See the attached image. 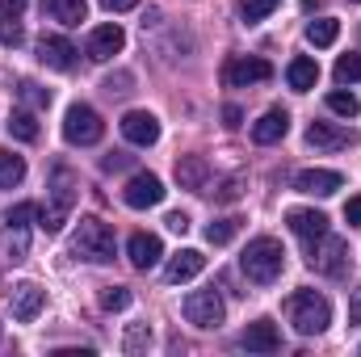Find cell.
Masks as SVG:
<instances>
[{"label":"cell","mask_w":361,"mask_h":357,"mask_svg":"<svg viewBox=\"0 0 361 357\" xmlns=\"http://www.w3.org/2000/svg\"><path fill=\"white\" fill-rule=\"evenodd\" d=\"M235 231H240V219H214V223L206 227V240H210V244H227Z\"/></svg>","instance_id":"27"},{"label":"cell","mask_w":361,"mask_h":357,"mask_svg":"<svg viewBox=\"0 0 361 357\" xmlns=\"http://www.w3.org/2000/svg\"><path fill=\"white\" fill-rule=\"evenodd\" d=\"M101 89L109 92V97H126V92H130V76H126V72H122V76H109Z\"/></svg>","instance_id":"35"},{"label":"cell","mask_w":361,"mask_h":357,"mask_svg":"<svg viewBox=\"0 0 361 357\" xmlns=\"http://www.w3.org/2000/svg\"><path fill=\"white\" fill-rule=\"evenodd\" d=\"M38 59L47 68H55V72H72L76 68V47L68 38H59V34H42L38 38Z\"/></svg>","instance_id":"12"},{"label":"cell","mask_w":361,"mask_h":357,"mask_svg":"<svg viewBox=\"0 0 361 357\" xmlns=\"http://www.w3.org/2000/svg\"><path fill=\"white\" fill-rule=\"evenodd\" d=\"M319 4H324V0H302V8H307V13H315Z\"/></svg>","instance_id":"44"},{"label":"cell","mask_w":361,"mask_h":357,"mask_svg":"<svg viewBox=\"0 0 361 357\" xmlns=\"http://www.w3.org/2000/svg\"><path fill=\"white\" fill-rule=\"evenodd\" d=\"M101 135H105V122H101V114H97L92 105L76 101V105L63 114V139H68L72 147H92Z\"/></svg>","instance_id":"4"},{"label":"cell","mask_w":361,"mask_h":357,"mask_svg":"<svg viewBox=\"0 0 361 357\" xmlns=\"http://www.w3.org/2000/svg\"><path fill=\"white\" fill-rule=\"evenodd\" d=\"M286 315H290L294 332H302V337H319V332L332 324V303H328L324 294H315V290H298V294H290Z\"/></svg>","instance_id":"1"},{"label":"cell","mask_w":361,"mask_h":357,"mask_svg":"<svg viewBox=\"0 0 361 357\" xmlns=\"http://www.w3.org/2000/svg\"><path fill=\"white\" fill-rule=\"evenodd\" d=\"M42 303H47V294H42L34 282H21V286H13V298H8V307H13V320H17V324H34V320H38V311H42Z\"/></svg>","instance_id":"14"},{"label":"cell","mask_w":361,"mask_h":357,"mask_svg":"<svg viewBox=\"0 0 361 357\" xmlns=\"http://www.w3.org/2000/svg\"><path fill=\"white\" fill-rule=\"evenodd\" d=\"M164 223H169V231H177V236H185V231H189V214H180V210H173Z\"/></svg>","instance_id":"38"},{"label":"cell","mask_w":361,"mask_h":357,"mask_svg":"<svg viewBox=\"0 0 361 357\" xmlns=\"http://www.w3.org/2000/svg\"><path fill=\"white\" fill-rule=\"evenodd\" d=\"M122 135H126V143H135V147H152V143L160 139V118L147 114V109H130V114L122 118Z\"/></svg>","instance_id":"11"},{"label":"cell","mask_w":361,"mask_h":357,"mask_svg":"<svg viewBox=\"0 0 361 357\" xmlns=\"http://www.w3.org/2000/svg\"><path fill=\"white\" fill-rule=\"evenodd\" d=\"M315 80H319V63L311 59V55H298V59H290V68H286V85L294 92H311L315 89Z\"/></svg>","instance_id":"20"},{"label":"cell","mask_w":361,"mask_h":357,"mask_svg":"<svg viewBox=\"0 0 361 357\" xmlns=\"http://www.w3.org/2000/svg\"><path fill=\"white\" fill-rule=\"evenodd\" d=\"M286 223L307 244H315L319 236H328V214H319V210H286Z\"/></svg>","instance_id":"19"},{"label":"cell","mask_w":361,"mask_h":357,"mask_svg":"<svg viewBox=\"0 0 361 357\" xmlns=\"http://www.w3.org/2000/svg\"><path fill=\"white\" fill-rule=\"evenodd\" d=\"M8 135H13V139H21V143H34V139H38V122H34V114L17 109V114L8 118Z\"/></svg>","instance_id":"26"},{"label":"cell","mask_w":361,"mask_h":357,"mask_svg":"<svg viewBox=\"0 0 361 357\" xmlns=\"http://www.w3.org/2000/svg\"><path fill=\"white\" fill-rule=\"evenodd\" d=\"M122 198H126V206H130V210L160 206V202H164V181L156 177V173H135V177L126 181Z\"/></svg>","instance_id":"9"},{"label":"cell","mask_w":361,"mask_h":357,"mask_svg":"<svg viewBox=\"0 0 361 357\" xmlns=\"http://www.w3.org/2000/svg\"><path fill=\"white\" fill-rule=\"evenodd\" d=\"M55 198H51V206L42 210V227H47V236H55L63 223H68V214H72V202H76V189H72V173L68 169H55Z\"/></svg>","instance_id":"6"},{"label":"cell","mask_w":361,"mask_h":357,"mask_svg":"<svg viewBox=\"0 0 361 357\" xmlns=\"http://www.w3.org/2000/svg\"><path fill=\"white\" fill-rule=\"evenodd\" d=\"M349 320L361 324V290H353V298H349Z\"/></svg>","instance_id":"42"},{"label":"cell","mask_w":361,"mask_h":357,"mask_svg":"<svg viewBox=\"0 0 361 357\" xmlns=\"http://www.w3.org/2000/svg\"><path fill=\"white\" fill-rule=\"evenodd\" d=\"M336 38H341V21H332V17H319V21L307 25V42L311 47H332Z\"/></svg>","instance_id":"24"},{"label":"cell","mask_w":361,"mask_h":357,"mask_svg":"<svg viewBox=\"0 0 361 357\" xmlns=\"http://www.w3.org/2000/svg\"><path fill=\"white\" fill-rule=\"evenodd\" d=\"M240 193H244V181H240V177H227L219 189H214V202H235Z\"/></svg>","instance_id":"33"},{"label":"cell","mask_w":361,"mask_h":357,"mask_svg":"<svg viewBox=\"0 0 361 357\" xmlns=\"http://www.w3.org/2000/svg\"><path fill=\"white\" fill-rule=\"evenodd\" d=\"M126 257H130L135 269H152L164 257V244H160V236H152V231H135V236L126 240Z\"/></svg>","instance_id":"17"},{"label":"cell","mask_w":361,"mask_h":357,"mask_svg":"<svg viewBox=\"0 0 361 357\" xmlns=\"http://www.w3.org/2000/svg\"><path fill=\"white\" fill-rule=\"evenodd\" d=\"M311 269L315 273H324V277H345L349 273V240H341V236H319L315 244H311Z\"/></svg>","instance_id":"5"},{"label":"cell","mask_w":361,"mask_h":357,"mask_svg":"<svg viewBox=\"0 0 361 357\" xmlns=\"http://www.w3.org/2000/svg\"><path fill=\"white\" fill-rule=\"evenodd\" d=\"M357 4H361V0H357Z\"/></svg>","instance_id":"45"},{"label":"cell","mask_w":361,"mask_h":357,"mask_svg":"<svg viewBox=\"0 0 361 357\" xmlns=\"http://www.w3.org/2000/svg\"><path fill=\"white\" fill-rule=\"evenodd\" d=\"M353 131H345V126H332V122H311L307 126V143L315 147V152H345V147H353Z\"/></svg>","instance_id":"13"},{"label":"cell","mask_w":361,"mask_h":357,"mask_svg":"<svg viewBox=\"0 0 361 357\" xmlns=\"http://www.w3.org/2000/svg\"><path fill=\"white\" fill-rule=\"evenodd\" d=\"M240 345H244L248 353H277V349H281V332H277L273 320H257V324L244 328Z\"/></svg>","instance_id":"16"},{"label":"cell","mask_w":361,"mask_h":357,"mask_svg":"<svg viewBox=\"0 0 361 357\" xmlns=\"http://www.w3.org/2000/svg\"><path fill=\"white\" fill-rule=\"evenodd\" d=\"M180 311H185V320H189L193 328H219V324H223V298H219L214 290H193V294L180 303Z\"/></svg>","instance_id":"8"},{"label":"cell","mask_w":361,"mask_h":357,"mask_svg":"<svg viewBox=\"0 0 361 357\" xmlns=\"http://www.w3.org/2000/svg\"><path fill=\"white\" fill-rule=\"evenodd\" d=\"M139 0H101V8H109V13H126V8H135Z\"/></svg>","instance_id":"40"},{"label":"cell","mask_w":361,"mask_h":357,"mask_svg":"<svg viewBox=\"0 0 361 357\" xmlns=\"http://www.w3.org/2000/svg\"><path fill=\"white\" fill-rule=\"evenodd\" d=\"M42 8H47L55 21H63V25H80V21H85V13H89V4H85V0H42Z\"/></svg>","instance_id":"23"},{"label":"cell","mask_w":361,"mask_h":357,"mask_svg":"<svg viewBox=\"0 0 361 357\" xmlns=\"http://www.w3.org/2000/svg\"><path fill=\"white\" fill-rule=\"evenodd\" d=\"M345 219H349V223H361V198H349V206H345Z\"/></svg>","instance_id":"41"},{"label":"cell","mask_w":361,"mask_h":357,"mask_svg":"<svg viewBox=\"0 0 361 357\" xmlns=\"http://www.w3.org/2000/svg\"><path fill=\"white\" fill-rule=\"evenodd\" d=\"M101 307H105V311H126V307H130V290H126V286L101 290Z\"/></svg>","instance_id":"30"},{"label":"cell","mask_w":361,"mask_h":357,"mask_svg":"<svg viewBox=\"0 0 361 357\" xmlns=\"http://www.w3.org/2000/svg\"><path fill=\"white\" fill-rule=\"evenodd\" d=\"M21 177H25V160L13 156L8 147H0V185L13 189V185H21Z\"/></svg>","instance_id":"25"},{"label":"cell","mask_w":361,"mask_h":357,"mask_svg":"<svg viewBox=\"0 0 361 357\" xmlns=\"http://www.w3.org/2000/svg\"><path fill=\"white\" fill-rule=\"evenodd\" d=\"M223 80H227L231 89L265 85V80H273V63L269 59H261V55H240V59H231V63L223 68Z\"/></svg>","instance_id":"7"},{"label":"cell","mask_w":361,"mask_h":357,"mask_svg":"<svg viewBox=\"0 0 361 357\" xmlns=\"http://www.w3.org/2000/svg\"><path fill=\"white\" fill-rule=\"evenodd\" d=\"M34 214H38V206H34V202H17V206L4 214V223H8V227H30V219H34Z\"/></svg>","instance_id":"32"},{"label":"cell","mask_w":361,"mask_h":357,"mask_svg":"<svg viewBox=\"0 0 361 357\" xmlns=\"http://www.w3.org/2000/svg\"><path fill=\"white\" fill-rule=\"evenodd\" d=\"M143 345H152V332H147V328H130V337H126V353H139Z\"/></svg>","instance_id":"34"},{"label":"cell","mask_w":361,"mask_h":357,"mask_svg":"<svg viewBox=\"0 0 361 357\" xmlns=\"http://www.w3.org/2000/svg\"><path fill=\"white\" fill-rule=\"evenodd\" d=\"M336 80H341V85L361 80V55H341V59H336Z\"/></svg>","instance_id":"31"},{"label":"cell","mask_w":361,"mask_h":357,"mask_svg":"<svg viewBox=\"0 0 361 357\" xmlns=\"http://www.w3.org/2000/svg\"><path fill=\"white\" fill-rule=\"evenodd\" d=\"M202 269H206V257H202L197 248H180L177 257H173V261L164 265V282H169V286H180V282H193V277H197Z\"/></svg>","instance_id":"18"},{"label":"cell","mask_w":361,"mask_h":357,"mask_svg":"<svg viewBox=\"0 0 361 357\" xmlns=\"http://www.w3.org/2000/svg\"><path fill=\"white\" fill-rule=\"evenodd\" d=\"M126 47V34H122V25H97L89 34V42H85V55H89L92 63H105V59H114L118 51Z\"/></svg>","instance_id":"10"},{"label":"cell","mask_w":361,"mask_h":357,"mask_svg":"<svg viewBox=\"0 0 361 357\" xmlns=\"http://www.w3.org/2000/svg\"><path fill=\"white\" fill-rule=\"evenodd\" d=\"M21 97H25L30 105H51V92H42V89H38V85H30V80L21 85Z\"/></svg>","instance_id":"36"},{"label":"cell","mask_w":361,"mask_h":357,"mask_svg":"<svg viewBox=\"0 0 361 357\" xmlns=\"http://www.w3.org/2000/svg\"><path fill=\"white\" fill-rule=\"evenodd\" d=\"M277 4H281V0H244V4H240V17H244V21H265Z\"/></svg>","instance_id":"29"},{"label":"cell","mask_w":361,"mask_h":357,"mask_svg":"<svg viewBox=\"0 0 361 357\" xmlns=\"http://www.w3.org/2000/svg\"><path fill=\"white\" fill-rule=\"evenodd\" d=\"M0 42H4V47H17V42H21L17 21H8V17H4V25H0Z\"/></svg>","instance_id":"37"},{"label":"cell","mask_w":361,"mask_h":357,"mask_svg":"<svg viewBox=\"0 0 361 357\" xmlns=\"http://www.w3.org/2000/svg\"><path fill=\"white\" fill-rule=\"evenodd\" d=\"M240 265H244V273H248V282H257V286H273L277 273H281V265H286V253H281V244H277L273 236H257V240L244 248Z\"/></svg>","instance_id":"2"},{"label":"cell","mask_w":361,"mask_h":357,"mask_svg":"<svg viewBox=\"0 0 361 357\" xmlns=\"http://www.w3.org/2000/svg\"><path fill=\"white\" fill-rule=\"evenodd\" d=\"M328 109L332 114H341V118H357V97L353 92H328Z\"/></svg>","instance_id":"28"},{"label":"cell","mask_w":361,"mask_h":357,"mask_svg":"<svg viewBox=\"0 0 361 357\" xmlns=\"http://www.w3.org/2000/svg\"><path fill=\"white\" fill-rule=\"evenodd\" d=\"M223 118H227V126H240V118H244V114H240L235 105H227V109H223Z\"/></svg>","instance_id":"43"},{"label":"cell","mask_w":361,"mask_h":357,"mask_svg":"<svg viewBox=\"0 0 361 357\" xmlns=\"http://www.w3.org/2000/svg\"><path fill=\"white\" fill-rule=\"evenodd\" d=\"M286 131H290V114L286 109H269L261 122H252V139L257 143H277V139H286Z\"/></svg>","instance_id":"21"},{"label":"cell","mask_w":361,"mask_h":357,"mask_svg":"<svg viewBox=\"0 0 361 357\" xmlns=\"http://www.w3.org/2000/svg\"><path fill=\"white\" fill-rule=\"evenodd\" d=\"M0 13H4L8 21H17V17L25 13V0H0Z\"/></svg>","instance_id":"39"},{"label":"cell","mask_w":361,"mask_h":357,"mask_svg":"<svg viewBox=\"0 0 361 357\" xmlns=\"http://www.w3.org/2000/svg\"><path fill=\"white\" fill-rule=\"evenodd\" d=\"M206 177H210V164H206L202 156H180V160H177L180 189H202V185H206Z\"/></svg>","instance_id":"22"},{"label":"cell","mask_w":361,"mask_h":357,"mask_svg":"<svg viewBox=\"0 0 361 357\" xmlns=\"http://www.w3.org/2000/svg\"><path fill=\"white\" fill-rule=\"evenodd\" d=\"M345 185L341 173H332V169H302L298 177H294V189L298 193H311V198H328V193H336Z\"/></svg>","instance_id":"15"},{"label":"cell","mask_w":361,"mask_h":357,"mask_svg":"<svg viewBox=\"0 0 361 357\" xmlns=\"http://www.w3.org/2000/svg\"><path fill=\"white\" fill-rule=\"evenodd\" d=\"M72 253L85 257L92 265H109L118 257V240H114V227L101 223V219H80L76 227V240H72Z\"/></svg>","instance_id":"3"}]
</instances>
